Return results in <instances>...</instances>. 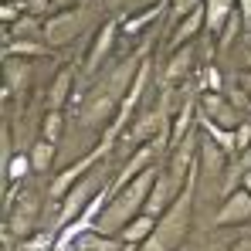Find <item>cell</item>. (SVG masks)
<instances>
[{"mask_svg": "<svg viewBox=\"0 0 251 251\" xmlns=\"http://www.w3.org/2000/svg\"><path fill=\"white\" fill-rule=\"evenodd\" d=\"M197 176H201V167L190 173V180H187V187L180 190V197L156 217L153 234H150L136 251H180L183 248L187 231H190V217H194V201H197Z\"/></svg>", "mask_w": 251, "mask_h": 251, "instance_id": "obj_1", "label": "cell"}, {"mask_svg": "<svg viewBox=\"0 0 251 251\" xmlns=\"http://www.w3.org/2000/svg\"><path fill=\"white\" fill-rule=\"evenodd\" d=\"M156 173H160V167H150L146 173H139L136 180H129L126 187L109 190V204L99 214V224H95V227H99L102 234H119L129 221H136V217L146 210L150 190H153V183H156Z\"/></svg>", "mask_w": 251, "mask_h": 251, "instance_id": "obj_2", "label": "cell"}, {"mask_svg": "<svg viewBox=\"0 0 251 251\" xmlns=\"http://www.w3.org/2000/svg\"><path fill=\"white\" fill-rule=\"evenodd\" d=\"M146 54H150V51L132 54L123 68H116L105 82L95 85V92L88 95V105L82 109V123H92V126H109V123H112V116H116V112H119V105H123L126 88H129L132 75H136V68L143 65V58H146Z\"/></svg>", "mask_w": 251, "mask_h": 251, "instance_id": "obj_3", "label": "cell"}, {"mask_svg": "<svg viewBox=\"0 0 251 251\" xmlns=\"http://www.w3.org/2000/svg\"><path fill=\"white\" fill-rule=\"evenodd\" d=\"M150 82H153V61H150V54H146V58H143V65L136 68V75H132L129 88H126L119 112L112 116V123L102 129V139H99L102 146H112V143H116V139L126 132V126H132V119H136V109H139V102H143V95H146Z\"/></svg>", "mask_w": 251, "mask_h": 251, "instance_id": "obj_4", "label": "cell"}, {"mask_svg": "<svg viewBox=\"0 0 251 251\" xmlns=\"http://www.w3.org/2000/svg\"><path fill=\"white\" fill-rule=\"evenodd\" d=\"M109 183H112V180H109V173H102L99 167L88 170L82 180H78L65 197H61V204H58V207H61V210H58V231H65L68 224H75V221L85 214V207H88L102 190H109Z\"/></svg>", "mask_w": 251, "mask_h": 251, "instance_id": "obj_5", "label": "cell"}, {"mask_svg": "<svg viewBox=\"0 0 251 251\" xmlns=\"http://www.w3.org/2000/svg\"><path fill=\"white\" fill-rule=\"evenodd\" d=\"M85 24H88V10H85V7L54 10V14L44 21V31H41L44 44H51V48H65V44H72L85 31Z\"/></svg>", "mask_w": 251, "mask_h": 251, "instance_id": "obj_6", "label": "cell"}, {"mask_svg": "<svg viewBox=\"0 0 251 251\" xmlns=\"http://www.w3.org/2000/svg\"><path fill=\"white\" fill-rule=\"evenodd\" d=\"M197 116L224 126V129H238V126L245 123L241 105H234V99H227L224 92H201L197 95Z\"/></svg>", "mask_w": 251, "mask_h": 251, "instance_id": "obj_7", "label": "cell"}, {"mask_svg": "<svg viewBox=\"0 0 251 251\" xmlns=\"http://www.w3.org/2000/svg\"><path fill=\"white\" fill-rule=\"evenodd\" d=\"M38 204H41V197L31 194V190L14 194V197L7 201V227H10L14 238L24 241V238L31 234V227H34V221H38Z\"/></svg>", "mask_w": 251, "mask_h": 251, "instance_id": "obj_8", "label": "cell"}, {"mask_svg": "<svg viewBox=\"0 0 251 251\" xmlns=\"http://www.w3.org/2000/svg\"><path fill=\"white\" fill-rule=\"evenodd\" d=\"M160 136H170V105L167 102H160L156 109L136 116L132 126H129V132H126L129 143H150V139H160Z\"/></svg>", "mask_w": 251, "mask_h": 251, "instance_id": "obj_9", "label": "cell"}, {"mask_svg": "<svg viewBox=\"0 0 251 251\" xmlns=\"http://www.w3.org/2000/svg\"><path fill=\"white\" fill-rule=\"evenodd\" d=\"M119 34H123V21H105V24L95 31V38H92L88 51H85V75H95V72L105 65V58L112 54Z\"/></svg>", "mask_w": 251, "mask_h": 251, "instance_id": "obj_10", "label": "cell"}, {"mask_svg": "<svg viewBox=\"0 0 251 251\" xmlns=\"http://www.w3.org/2000/svg\"><path fill=\"white\" fill-rule=\"evenodd\" d=\"M105 153H109V146H102V143H99V146H95L88 156L75 160L72 167H65L61 173H58V176H54V180H51V197H54V201H61V197H65V194H68V190H72L78 180H82L88 170H95L99 163H102V160H105Z\"/></svg>", "mask_w": 251, "mask_h": 251, "instance_id": "obj_11", "label": "cell"}, {"mask_svg": "<svg viewBox=\"0 0 251 251\" xmlns=\"http://www.w3.org/2000/svg\"><path fill=\"white\" fill-rule=\"evenodd\" d=\"M214 224L217 227H241V224H251V194L245 187H234L224 194L221 207L214 214Z\"/></svg>", "mask_w": 251, "mask_h": 251, "instance_id": "obj_12", "label": "cell"}, {"mask_svg": "<svg viewBox=\"0 0 251 251\" xmlns=\"http://www.w3.org/2000/svg\"><path fill=\"white\" fill-rule=\"evenodd\" d=\"M190 68H194V44H183V48H176V51L167 54V61L156 72V78H160L163 88H173L176 82H183L190 75Z\"/></svg>", "mask_w": 251, "mask_h": 251, "instance_id": "obj_13", "label": "cell"}, {"mask_svg": "<svg viewBox=\"0 0 251 251\" xmlns=\"http://www.w3.org/2000/svg\"><path fill=\"white\" fill-rule=\"evenodd\" d=\"M27 85H31V58L3 54V88H0V95H3V99L24 95Z\"/></svg>", "mask_w": 251, "mask_h": 251, "instance_id": "obj_14", "label": "cell"}, {"mask_svg": "<svg viewBox=\"0 0 251 251\" xmlns=\"http://www.w3.org/2000/svg\"><path fill=\"white\" fill-rule=\"evenodd\" d=\"M201 31H207L204 7H197L194 14H187L183 21L173 24V31H170V51H176V48H183V44H194L197 38H201Z\"/></svg>", "mask_w": 251, "mask_h": 251, "instance_id": "obj_15", "label": "cell"}, {"mask_svg": "<svg viewBox=\"0 0 251 251\" xmlns=\"http://www.w3.org/2000/svg\"><path fill=\"white\" fill-rule=\"evenodd\" d=\"M197 167H201V176H207V180H221V173H224V167H227V153H224L210 136H201Z\"/></svg>", "mask_w": 251, "mask_h": 251, "instance_id": "obj_16", "label": "cell"}, {"mask_svg": "<svg viewBox=\"0 0 251 251\" xmlns=\"http://www.w3.org/2000/svg\"><path fill=\"white\" fill-rule=\"evenodd\" d=\"M123 248H126V241L119 234H102L99 227H88L65 251H123Z\"/></svg>", "mask_w": 251, "mask_h": 251, "instance_id": "obj_17", "label": "cell"}, {"mask_svg": "<svg viewBox=\"0 0 251 251\" xmlns=\"http://www.w3.org/2000/svg\"><path fill=\"white\" fill-rule=\"evenodd\" d=\"M234 14H238V0H204V17H207L210 34H221Z\"/></svg>", "mask_w": 251, "mask_h": 251, "instance_id": "obj_18", "label": "cell"}, {"mask_svg": "<svg viewBox=\"0 0 251 251\" xmlns=\"http://www.w3.org/2000/svg\"><path fill=\"white\" fill-rule=\"evenodd\" d=\"M167 10H170L167 0H160V3H153V7H143V10H132V14L123 21V34H136V31H143V27L156 24L160 14H167Z\"/></svg>", "mask_w": 251, "mask_h": 251, "instance_id": "obj_19", "label": "cell"}, {"mask_svg": "<svg viewBox=\"0 0 251 251\" xmlns=\"http://www.w3.org/2000/svg\"><path fill=\"white\" fill-rule=\"evenodd\" d=\"M194 129H197V126H194V99H187V102L180 105V112L170 119V150L180 146Z\"/></svg>", "mask_w": 251, "mask_h": 251, "instance_id": "obj_20", "label": "cell"}, {"mask_svg": "<svg viewBox=\"0 0 251 251\" xmlns=\"http://www.w3.org/2000/svg\"><path fill=\"white\" fill-rule=\"evenodd\" d=\"M72 85H75L72 68H61V72L54 75L51 88H48V109H65V105L72 102Z\"/></svg>", "mask_w": 251, "mask_h": 251, "instance_id": "obj_21", "label": "cell"}, {"mask_svg": "<svg viewBox=\"0 0 251 251\" xmlns=\"http://www.w3.org/2000/svg\"><path fill=\"white\" fill-rule=\"evenodd\" d=\"M153 227H156V217H150V214H139L136 221H129L123 231H119V238H123L126 245H132V248H139L150 234H153Z\"/></svg>", "mask_w": 251, "mask_h": 251, "instance_id": "obj_22", "label": "cell"}, {"mask_svg": "<svg viewBox=\"0 0 251 251\" xmlns=\"http://www.w3.org/2000/svg\"><path fill=\"white\" fill-rule=\"evenodd\" d=\"M3 54H14V58H48L51 44L31 41V38H10V41L3 44Z\"/></svg>", "mask_w": 251, "mask_h": 251, "instance_id": "obj_23", "label": "cell"}, {"mask_svg": "<svg viewBox=\"0 0 251 251\" xmlns=\"http://www.w3.org/2000/svg\"><path fill=\"white\" fill-rule=\"evenodd\" d=\"M54 153H58V143H48V139H38L31 150H27V156H31V167L34 173H44V170H51L54 163Z\"/></svg>", "mask_w": 251, "mask_h": 251, "instance_id": "obj_24", "label": "cell"}, {"mask_svg": "<svg viewBox=\"0 0 251 251\" xmlns=\"http://www.w3.org/2000/svg\"><path fill=\"white\" fill-rule=\"evenodd\" d=\"M197 123H201V129H204V136H210L227 156L234 153V129H224V126H217V123H210V119H204V116H197Z\"/></svg>", "mask_w": 251, "mask_h": 251, "instance_id": "obj_25", "label": "cell"}, {"mask_svg": "<svg viewBox=\"0 0 251 251\" xmlns=\"http://www.w3.org/2000/svg\"><path fill=\"white\" fill-rule=\"evenodd\" d=\"M27 173H34V167H31V156H27V153H17V156L10 160L7 173H3V183L10 187V194H14V190L21 187V180H24Z\"/></svg>", "mask_w": 251, "mask_h": 251, "instance_id": "obj_26", "label": "cell"}, {"mask_svg": "<svg viewBox=\"0 0 251 251\" xmlns=\"http://www.w3.org/2000/svg\"><path fill=\"white\" fill-rule=\"evenodd\" d=\"M61 129H65V116H61V109H48L44 119H41V139L58 143V139H61Z\"/></svg>", "mask_w": 251, "mask_h": 251, "instance_id": "obj_27", "label": "cell"}, {"mask_svg": "<svg viewBox=\"0 0 251 251\" xmlns=\"http://www.w3.org/2000/svg\"><path fill=\"white\" fill-rule=\"evenodd\" d=\"M197 7H204V0H170V21H183L187 14H194Z\"/></svg>", "mask_w": 251, "mask_h": 251, "instance_id": "obj_28", "label": "cell"}, {"mask_svg": "<svg viewBox=\"0 0 251 251\" xmlns=\"http://www.w3.org/2000/svg\"><path fill=\"white\" fill-rule=\"evenodd\" d=\"M51 245H54V234H31L21 241L17 251H51Z\"/></svg>", "mask_w": 251, "mask_h": 251, "instance_id": "obj_29", "label": "cell"}, {"mask_svg": "<svg viewBox=\"0 0 251 251\" xmlns=\"http://www.w3.org/2000/svg\"><path fill=\"white\" fill-rule=\"evenodd\" d=\"M21 14H24V3H21V0H3V3H0V21H3V24H17Z\"/></svg>", "mask_w": 251, "mask_h": 251, "instance_id": "obj_30", "label": "cell"}, {"mask_svg": "<svg viewBox=\"0 0 251 251\" xmlns=\"http://www.w3.org/2000/svg\"><path fill=\"white\" fill-rule=\"evenodd\" d=\"M248 146H251V119H245L234 129V153H248Z\"/></svg>", "mask_w": 251, "mask_h": 251, "instance_id": "obj_31", "label": "cell"}, {"mask_svg": "<svg viewBox=\"0 0 251 251\" xmlns=\"http://www.w3.org/2000/svg\"><path fill=\"white\" fill-rule=\"evenodd\" d=\"M238 27H241V14H234V17H231V21L224 24V31L217 34V44H221V48H227V44L234 41V34H238Z\"/></svg>", "mask_w": 251, "mask_h": 251, "instance_id": "obj_32", "label": "cell"}, {"mask_svg": "<svg viewBox=\"0 0 251 251\" xmlns=\"http://www.w3.org/2000/svg\"><path fill=\"white\" fill-rule=\"evenodd\" d=\"M204 92H224V82H221L217 68H204Z\"/></svg>", "mask_w": 251, "mask_h": 251, "instance_id": "obj_33", "label": "cell"}, {"mask_svg": "<svg viewBox=\"0 0 251 251\" xmlns=\"http://www.w3.org/2000/svg\"><path fill=\"white\" fill-rule=\"evenodd\" d=\"M238 88L248 95V102H251V68H245V72L238 75Z\"/></svg>", "mask_w": 251, "mask_h": 251, "instance_id": "obj_34", "label": "cell"}, {"mask_svg": "<svg viewBox=\"0 0 251 251\" xmlns=\"http://www.w3.org/2000/svg\"><path fill=\"white\" fill-rule=\"evenodd\" d=\"M72 7H82V0H51V14L54 10H72Z\"/></svg>", "mask_w": 251, "mask_h": 251, "instance_id": "obj_35", "label": "cell"}, {"mask_svg": "<svg viewBox=\"0 0 251 251\" xmlns=\"http://www.w3.org/2000/svg\"><path fill=\"white\" fill-rule=\"evenodd\" d=\"M238 14H241L245 27H251V0H238Z\"/></svg>", "mask_w": 251, "mask_h": 251, "instance_id": "obj_36", "label": "cell"}, {"mask_svg": "<svg viewBox=\"0 0 251 251\" xmlns=\"http://www.w3.org/2000/svg\"><path fill=\"white\" fill-rule=\"evenodd\" d=\"M227 251H251V234L248 238H238V241H231V248Z\"/></svg>", "mask_w": 251, "mask_h": 251, "instance_id": "obj_37", "label": "cell"}, {"mask_svg": "<svg viewBox=\"0 0 251 251\" xmlns=\"http://www.w3.org/2000/svg\"><path fill=\"white\" fill-rule=\"evenodd\" d=\"M238 187H245V190L251 194V170H245V173L238 176Z\"/></svg>", "mask_w": 251, "mask_h": 251, "instance_id": "obj_38", "label": "cell"}, {"mask_svg": "<svg viewBox=\"0 0 251 251\" xmlns=\"http://www.w3.org/2000/svg\"><path fill=\"white\" fill-rule=\"evenodd\" d=\"M248 68H251V58H248Z\"/></svg>", "mask_w": 251, "mask_h": 251, "instance_id": "obj_39", "label": "cell"}]
</instances>
